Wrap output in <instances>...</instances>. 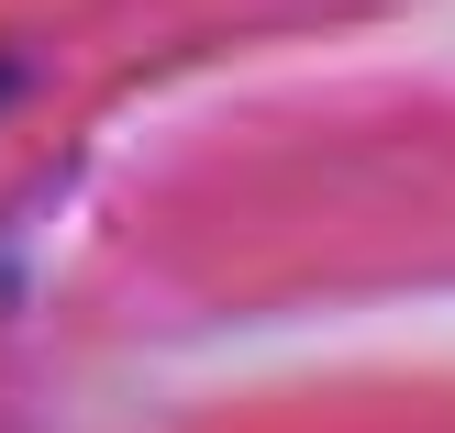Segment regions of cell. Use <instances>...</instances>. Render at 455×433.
Returning <instances> with one entry per match:
<instances>
[{
    "label": "cell",
    "instance_id": "cell-1",
    "mask_svg": "<svg viewBox=\"0 0 455 433\" xmlns=\"http://www.w3.org/2000/svg\"><path fill=\"white\" fill-rule=\"evenodd\" d=\"M22 100V56H0V111H12Z\"/></svg>",
    "mask_w": 455,
    "mask_h": 433
}]
</instances>
